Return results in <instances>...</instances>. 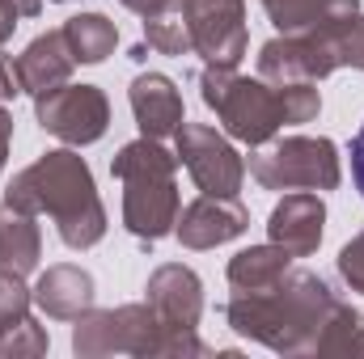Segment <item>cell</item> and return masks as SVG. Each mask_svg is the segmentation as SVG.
Wrapping results in <instances>:
<instances>
[{
    "mask_svg": "<svg viewBox=\"0 0 364 359\" xmlns=\"http://www.w3.org/2000/svg\"><path fill=\"white\" fill-rule=\"evenodd\" d=\"M144 43L157 55H186L191 51V30H186V13L182 0H170L161 13L144 17Z\"/></svg>",
    "mask_w": 364,
    "mask_h": 359,
    "instance_id": "21",
    "label": "cell"
},
{
    "mask_svg": "<svg viewBox=\"0 0 364 359\" xmlns=\"http://www.w3.org/2000/svg\"><path fill=\"white\" fill-rule=\"evenodd\" d=\"M4 207L26 211V216L47 211L68 250H90L106 237V207L93 190V174L85 157H77L73 148L43 153L34 165H26L9 182Z\"/></svg>",
    "mask_w": 364,
    "mask_h": 359,
    "instance_id": "2",
    "label": "cell"
},
{
    "mask_svg": "<svg viewBox=\"0 0 364 359\" xmlns=\"http://www.w3.org/2000/svg\"><path fill=\"white\" fill-rule=\"evenodd\" d=\"M34 304L55 321H77L81 313L93 309V275L73 263L47 267L34 283Z\"/></svg>",
    "mask_w": 364,
    "mask_h": 359,
    "instance_id": "16",
    "label": "cell"
},
{
    "mask_svg": "<svg viewBox=\"0 0 364 359\" xmlns=\"http://www.w3.org/2000/svg\"><path fill=\"white\" fill-rule=\"evenodd\" d=\"M43 351H47V330L30 313L0 326V355H43Z\"/></svg>",
    "mask_w": 364,
    "mask_h": 359,
    "instance_id": "23",
    "label": "cell"
},
{
    "mask_svg": "<svg viewBox=\"0 0 364 359\" xmlns=\"http://www.w3.org/2000/svg\"><path fill=\"white\" fill-rule=\"evenodd\" d=\"M191 51L212 68H237L246 60V0H182Z\"/></svg>",
    "mask_w": 364,
    "mask_h": 359,
    "instance_id": "9",
    "label": "cell"
},
{
    "mask_svg": "<svg viewBox=\"0 0 364 359\" xmlns=\"http://www.w3.org/2000/svg\"><path fill=\"white\" fill-rule=\"evenodd\" d=\"M292 267V254L284 250V245H250V250H242V254H233V263H229V283H233V292H263V287H272L275 279H284Z\"/></svg>",
    "mask_w": 364,
    "mask_h": 359,
    "instance_id": "19",
    "label": "cell"
},
{
    "mask_svg": "<svg viewBox=\"0 0 364 359\" xmlns=\"http://www.w3.org/2000/svg\"><path fill=\"white\" fill-rule=\"evenodd\" d=\"M13 68H17L21 93H34V97H38V93L64 85V81L73 77L77 60H73V47H68L64 30H51V34H38V38L13 60Z\"/></svg>",
    "mask_w": 364,
    "mask_h": 359,
    "instance_id": "15",
    "label": "cell"
},
{
    "mask_svg": "<svg viewBox=\"0 0 364 359\" xmlns=\"http://www.w3.org/2000/svg\"><path fill=\"white\" fill-rule=\"evenodd\" d=\"M263 9L279 34H301L360 13V0H263Z\"/></svg>",
    "mask_w": 364,
    "mask_h": 359,
    "instance_id": "17",
    "label": "cell"
},
{
    "mask_svg": "<svg viewBox=\"0 0 364 359\" xmlns=\"http://www.w3.org/2000/svg\"><path fill=\"white\" fill-rule=\"evenodd\" d=\"M64 38H68V47H73V60H77V64H102V60L114 51L119 30H114V21L102 17V13H77V17L64 21Z\"/></svg>",
    "mask_w": 364,
    "mask_h": 359,
    "instance_id": "20",
    "label": "cell"
},
{
    "mask_svg": "<svg viewBox=\"0 0 364 359\" xmlns=\"http://www.w3.org/2000/svg\"><path fill=\"white\" fill-rule=\"evenodd\" d=\"M343 21L272 38L259 51V77L272 81V85H288V81H314L318 85L322 77L339 72L343 68V60H339V26Z\"/></svg>",
    "mask_w": 364,
    "mask_h": 359,
    "instance_id": "7",
    "label": "cell"
},
{
    "mask_svg": "<svg viewBox=\"0 0 364 359\" xmlns=\"http://www.w3.org/2000/svg\"><path fill=\"white\" fill-rule=\"evenodd\" d=\"M339 275H343V283H348L352 292L364 296V233L352 237V241L339 250Z\"/></svg>",
    "mask_w": 364,
    "mask_h": 359,
    "instance_id": "24",
    "label": "cell"
},
{
    "mask_svg": "<svg viewBox=\"0 0 364 359\" xmlns=\"http://www.w3.org/2000/svg\"><path fill=\"white\" fill-rule=\"evenodd\" d=\"M250 228V211L237 203V194H199L178 211V241L186 250H212Z\"/></svg>",
    "mask_w": 364,
    "mask_h": 359,
    "instance_id": "11",
    "label": "cell"
},
{
    "mask_svg": "<svg viewBox=\"0 0 364 359\" xmlns=\"http://www.w3.org/2000/svg\"><path fill=\"white\" fill-rule=\"evenodd\" d=\"M144 292H149V309L166 326H178V330L199 326V317H203V283L191 267H182V263L157 267Z\"/></svg>",
    "mask_w": 364,
    "mask_h": 359,
    "instance_id": "13",
    "label": "cell"
},
{
    "mask_svg": "<svg viewBox=\"0 0 364 359\" xmlns=\"http://www.w3.org/2000/svg\"><path fill=\"white\" fill-rule=\"evenodd\" d=\"M250 178L263 190H335L343 174L326 136H288L250 157Z\"/></svg>",
    "mask_w": 364,
    "mask_h": 359,
    "instance_id": "6",
    "label": "cell"
},
{
    "mask_svg": "<svg viewBox=\"0 0 364 359\" xmlns=\"http://www.w3.org/2000/svg\"><path fill=\"white\" fill-rule=\"evenodd\" d=\"M322 224H326V203L314 190H292V194H284L275 203L267 233L292 258H309L322 245Z\"/></svg>",
    "mask_w": 364,
    "mask_h": 359,
    "instance_id": "12",
    "label": "cell"
},
{
    "mask_svg": "<svg viewBox=\"0 0 364 359\" xmlns=\"http://www.w3.org/2000/svg\"><path fill=\"white\" fill-rule=\"evenodd\" d=\"M38 254H43V241H38L34 216L0 207V270H13V275L26 279L38 267Z\"/></svg>",
    "mask_w": 364,
    "mask_h": 359,
    "instance_id": "18",
    "label": "cell"
},
{
    "mask_svg": "<svg viewBox=\"0 0 364 359\" xmlns=\"http://www.w3.org/2000/svg\"><path fill=\"white\" fill-rule=\"evenodd\" d=\"M123 9H132V13H140V17H153V13H161L170 0H119Z\"/></svg>",
    "mask_w": 364,
    "mask_h": 359,
    "instance_id": "28",
    "label": "cell"
},
{
    "mask_svg": "<svg viewBox=\"0 0 364 359\" xmlns=\"http://www.w3.org/2000/svg\"><path fill=\"white\" fill-rule=\"evenodd\" d=\"M314 355H364V317L352 304L339 300V309L331 313Z\"/></svg>",
    "mask_w": 364,
    "mask_h": 359,
    "instance_id": "22",
    "label": "cell"
},
{
    "mask_svg": "<svg viewBox=\"0 0 364 359\" xmlns=\"http://www.w3.org/2000/svg\"><path fill=\"white\" fill-rule=\"evenodd\" d=\"M9 140H13V118H9V110L0 101V170H4V157H9Z\"/></svg>",
    "mask_w": 364,
    "mask_h": 359,
    "instance_id": "29",
    "label": "cell"
},
{
    "mask_svg": "<svg viewBox=\"0 0 364 359\" xmlns=\"http://www.w3.org/2000/svg\"><path fill=\"white\" fill-rule=\"evenodd\" d=\"M127 97H132V114H136V123H140V136L166 140V136H174L182 127V93L170 77H161V72H140V77L132 81Z\"/></svg>",
    "mask_w": 364,
    "mask_h": 359,
    "instance_id": "14",
    "label": "cell"
},
{
    "mask_svg": "<svg viewBox=\"0 0 364 359\" xmlns=\"http://www.w3.org/2000/svg\"><path fill=\"white\" fill-rule=\"evenodd\" d=\"M199 89L203 101L216 110V118L225 123V131L250 148H263L267 140H275L284 123V93L279 85L263 81V77H237L233 68H203L199 72Z\"/></svg>",
    "mask_w": 364,
    "mask_h": 359,
    "instance_id": "5",
    "label": "cell"
},
{
    "mask_svg": "<svg viewBox=\"0 0 364 359\" xmlns=\"http://www.w3.org/2000/svg\"><path fill=\"white\" fill-rule=\"evenodd\" d=\"M17 93H21L17 68H13V60H4V51H0V101H9V97H17Z\"/></svg>",
    "mask_w": 364,
    "mask_h": 359,
    "instance_id": "25",
    "label": "cell"
},
{
    "mask_svg": "<svg viewBox=\"0 0 364 359\" xmlns=\"http://www.w3.org/2000/svg\"><path fill=\"white\" fill-rule=\"evenodd\" d=\"M34 118L47 136H55L73 148H85V144L106 136L110 106H106V93L97 85H68L64 81V85L34 97Z\"/></svg>",
    "mask_w": 364,
    "mask_h": 359,
    "instance_id": "8",
    "label": "cell"
},
{
    "mask_svg": "<svg viewBox=\"0 0 364 359\" xmlns=\"http://www.w3.org/2000/svg\"><path fill=\"white\" fill-rule=\"evenodd\" d=\"M17 21H21V13H17V4H13V0H0V51H4V43H9V34L17 30Z\"/></svg>",
    "mask_w": 364,
    "mask_h": 359,
    "instance_id": "26",
    "label": "cell"
},
{
    "mask_svg": "<svg viewBox=\"0 0 364 359\" xmlns=\"http://www.w3.org/2000/svg\"><path fill=\"white\" fill-rule=\"evenodd\" d=\"M73 351L85 359L97 355H212L195 330L166 326L149 304L123 309H90L77 317Z\"/></svg>",
    "mask_w": 364,
    "mask_h": 359,
    "instance_id": "4",
    "label": "cell"
},
{
    "mask_svg": "<svg viewBox=\"0 0 364 359\" xmlns=\"http://www.w3.org/2000/svg\"><path fill=\"white\" fill-rule=\"evenodd\" d=\"M335 309L339 296L326 279L288 267V275L263 292H233V300L225 304V321L242 338H255L279 355H314Z\"/></svg>",
    "mask_w": 364,
    "mask_h": 359,
    "instance_id": "1",
    "label": "cell"
},
{
    "mask_svg": "<svg viewBox=\"0 0 364 359\" xmlns=\"http://www.w3.org/2000/svg\"><path fill=\"white\" fill-rule=\"evenodd\" d=\"M178 140V161L186 165V174L195 178V186L203 194H237L242 178H246V161L237 157V148L208 123H186L174 131Z\"/></svg>",
    "mask_w": 364,
    "mask_h": 359,
    "instance_id": "10",
    "label": "cell"
},
{
    "mask_svg": "<svg viewBox=\"0 0 364 359\" xmlns=\"http://www.w3.org/2000/svg\"><path fill=\"white\" fill-rule=\"evenodd\" d=\"M110 174L123 182V224L144 241H161L178 224V153H170L161 140H132L110 161Z\"/></svg>",
    "mask_w": 364,
    "mask_h": 359,
    "instance_id": "3",
    "label": "cell"
},
{
    "mask_svg": "<svg viewBox=\"0 0 364 359\" xmlns=\"http://www.w3.org/2000/svg\"><path fill=\"white\" fill-rule=\"evenodd\" d=\"M352 178H356V190L364 194V123L356 131V140H352Z\"/></svg>",
    "mask_w": 364,
    "mask_h": 359,
    "instance_id": "27",
    "label": "cell"
}]
</instances>
